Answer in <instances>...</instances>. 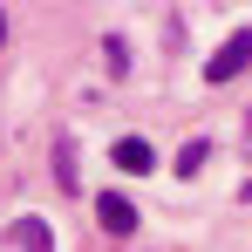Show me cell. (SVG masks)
<instances>
[{"label": "cell", "instance_id": "1", "mask_svg": "<svg viewBox=\"0 0 252 252\" xmlns=\"http://www.w3.org/2000/svg\"><path fill=\"white\" fill-rule=\"evenodd\" d=\"M246 68H252V28H246V34H232V41L205 62V82H232V75H246Z\"/></svg>", "mask_w": 252, "mask_h": 252}, {"label": "cell", "instance_id": "2", "mask_svg": "<svg viewBox=\"0 0 252 252\" xmlns=\"http://www.w3.org/2000/svg\"><path fill=\"white\" fill-rule=\"evenodd\" d=\"M95 225H102L109 239H136V205H129L123 191H102V198H95Z\"/></svg>", "mask_w": 252, "mask_h": 252}, {"label": "cell", "instance_id": "3", "mask_svg": "<svg viewBox=\"0 0 252 252\" xmlns=\"http://www.w3.org/2000/svg\"><path fill=\"white\" fill-rule=\"evenodd\" d=\"M109 157H116V170H136V177H143V170L157 164V150H150V143H143V136H123V143H116V150H109Z\"/></svg>", "mask_w": 252, "mask_h": 252}, {"label": "cell", "instance_id": "4", "mask_svg": "<svg viewBox=\"0 0 252 252\" xmlns=\"http://www.w3.org/2000/svg\"><path fill=\"white\" fill-rule=\"evenodd\" d=\"M205 136H191V143H184V150H177V177H198V170H205Z\"/></svg>", "mask_w": 252, "mask_h": 252}, {"label": "cell", "instance_id": "5", "mask_svg": "<svg viewBox=\"0 0 252 252\" xmlns=\"http://www.w3.org/2000/svg\"><path fill=\"white\" fill-rule=\"evenodd\" d=\"M55 177H62V191H75V150L68 143H55Z\"/></svg>", "mask_w": 252, "mask_h": 252}, {"label": "cell", "instance_id": "6", "mask_svg": "<svg viewBox=\"0 0 252 252\" xmlns=\"http://www.w3.org/2000/svg\"><path fill=\"white\" fill-rule=\"evenodd\" d=\"M0 41H7V14H0Z\"/></svg>", "mask_w": 252, "mask_h": 252}, {"label": "cell", "instance_id": "7", "mask_svg": "<svg viewBox=\"0 0 252 252\" xmlns=\"http://www.w3.org/2000/svg\"><path fill=\"white\" fill-rule=\"evenodd\" d=\"M246 198H252V184H246Z\"/></svg>", "mask_w": 252, "mask_h": 252}]
</instances>
